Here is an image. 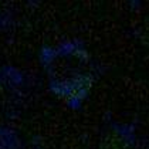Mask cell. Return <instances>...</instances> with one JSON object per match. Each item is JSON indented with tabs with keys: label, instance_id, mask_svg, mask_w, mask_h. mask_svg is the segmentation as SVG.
Segmentation results:
<instances>
[]
</instances>
